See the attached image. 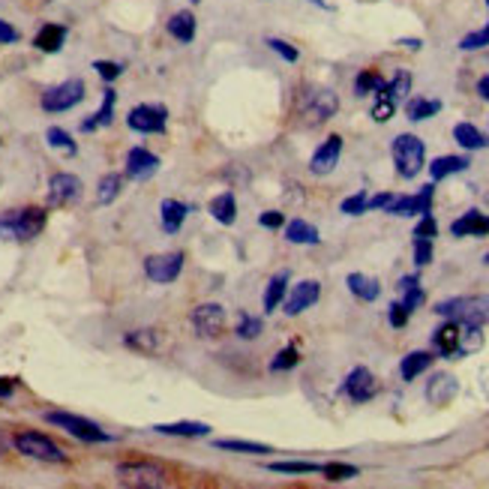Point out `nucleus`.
Masks as SVG:
<instances>
[{
  "mask_svg": "<svg viewBox=\"0 0 489 489\" xmlns=\"http://www.w3.org/2000/svg\"><path fill=\"white\" fill-rule=\"evenodd\" d=\"M186 216H190V208H186L183 202H177V199H165L163 204H159V220H163V229L168 234H177L183 229V222H186Z\"/></svg>",
  "mask_w": 489,
  "mask_h": 489,
  "instance_id": "23",
  "label": "nucleus"
},
{
  "mask_svg": "<svg viewBox=\"0 0 489 489\" xmlns=\"http://www.w3.org/2000/svg\"><path fill=\"white\" fill-rule=\"evenodd\" d=\"M340 156H343V136H327V141L315 147L313 159H309V172L315 177H324L331 174L336 165H340Z\"/></svg>",
  "mask_w": 489,
  "mask_h": 489,
  "instance_id": "14",
  "label": "nucleus"
},
{
  "mask_svg": "<svg viewBox=\"0 0 489 489\" xmlns=\"http://www.w3.org/2000/svg\"><path fill=\"white\" fill-rule=\"evenodd\" d=\"M154 432H159V436H177V438H204L211 436V427L199 420H177V423H156Z\"/></svg>",
  "mask_w": 489,
  "mask_h": 489,
  "instance_id": "22",
  "label": "nucleus"
},
{
  "mask_svg": "<svg viewBox=\"0 0 489 489\" xmlns=\"http://www.w3.org/2000/svg\"><path fill=\"white\" fill-rule=\"evenodd\" d=\"M477 97H481L484 102H489V75H484V79L477 81Z\"/></svg>",
  "mask_w": 489,
  "mask_h": 489,
  "instance_id": "58",
  "label": "nucleus"
},
{
  "mask_svg": "<svg viewBox=\"0 0 489 489\" xmlns=\"http://www.w3.org/2000/svg\"><path fill=\"white\" fill-rule=\"evenodd\" d=\"M432 199H436V183H427L420 186L415 195H397L390 202V208L384 213L390 216H423V213H432Z\"/></svg>",
  "mask_w": 489,
  "mask_h": 489,
  "instance_id": "11",
  "label": "nucleus"
},
{
  "mask_svg": "<svg viewBox=\"0 0 489 489\" xmlns=\"http://www.w3.org/2000/svg\"><path fill=\"white\" fill-rule=\"evenodd\" d=\"M484 265H489V252H486V256H484Z\"/></svg>",
  "mask_w": 489,
  "mask_h": 489,
  "instance_id": "61",
  "label": "nucleus"
},
{
  "mask_svg": "<svg viewBox=\"0 0 489 489\" xmlns=\"http://www.w3.org/2000/svg\"><path fill=\"white\" fill-rule=\"evenodd\" d=\"M438 111H441V99H432V97H411L406 102V115H409V120H415V124L436 118Z\"/></svg>",
  "mask_w": 489,
  "mask_h": 489,
  "instance_id": "32",
  "label": "nucleus"
},
{
  "mask_svg": "<svg viewBox=\"0 0 489 489\" xmlns=\"http://www.w3.org/2000/svg\"><path fill=\"white\" fill-rule=\"evenodd\" d=\"M168 33L183 45L195 40V15L190 13V9H181V13H174L172 18H168Z\"/></svg>",
  "mask_w": 489,
  "mask_h": 489,
  "instance_id": "30",
  "label": "nucleus"
},
{
  "mask_svg": "<svg viewBox=\"0 0 489 489\" xmlns=\"http://www.w3.org/2000/svg\"><path fill=\"white\" fill-rule=\"evenodd\" d=\"M120 186H124V177L120 174H106L99 181V190H97V202L99 204H111L120 195Z\"/></svg>",
  "mask_w": 489,
  "mask_h": 489,
  "instance_id": "43",
  "label": "nucleus"
},
{
  "mask_svg": "<svg viewBox=\"0 0 489 489\" xmlns=\"http://www.w3.org/2000/svg\"><path fill=\"white\" fill-rule=\"evenodd\" d=\"M261 331H265V322L249 313H240L238 315V327H234V334L240 336V340H259Z\"/></svg>",
  "mask_w": 489,
  "mask_h": 489,
  "instance_id": "42",
  "label": "nucleus"
},
{
  "mask_svg": "<svg viewBox=\"0 0 489 489\" xmlns=\"http://www.w3.org/2000/svg\"><path fill=\"white\" fill-rule=\"evenodd\" d=\"M190 4H202V0H190Z\"/></svg>",
  "mask_w": 489,
  "mask_h": 489,
  "instance_id": "62",
  "label": "nucleus"
},
{
  "mask_svg": "<svg viewBox=\"0 0 489 489\" xmlns=\"http://www.w3.org/2000/svg\"><path fill=\"white\" fill-rule=\"evenodd\" d=\"M115 102H118V93L108 88L106 93H102L99 111L90 120H84V124H81V133H93V129H99V127H108L111 120H115Z\"/></svg>",
  "mask_w": 489,
  "mask_h": 489,
  "instance_id": "29",
  "label": "nucleus"
},
{
  "mask_svg": "<svg viewBox=\"0 0 489 489\" xmlns=\"http://www.w3.org/2000/svg\"><path fill=\"white\" fill-rule=\"evenodd\" d=\"M6 447H9V441H6V436H4V432H0V456L6 454Z\"/></svg>",
  "mask_w": 489,
  "mask_h": 489,
  "instance_id": "60",
  "label": "nucleus"
},
{
  "mask_svg": "<svg viewBox=\"0 0 489 489\" xmlns=\"http://www.w3.org/2000/svg\"><path fill=\"white\" fill-rule=\"evenodd\" d=\"M400 45H406V49H411V52H418V49H420V45H423V42H420V40H400Z\"/></svg>",
  "mask_w": 489,
  "mask_h": 489,
  "instance_id": "59",
  "label": "nucleus"
},
{
  "mask_svg": "<svg viewBox=\"0 0 489 489\" xmlns=\"http://www.w3.org/2000/svg\"><path fill=\"white\" fill-rule=\"evenodd\" d=\"M268 472L274 475H318L322 465L318 463H304V459H279V463H270Z\"/></svg>",
  "mask_w": 489,
  "mask_h": 489,
  "instance_id": "38",
  "label": "nucleus"
},
{
  "mask_svg": "<svg viewBox=\"0 0 489 489\" xmlns=\"http://www.w3.org/2000/svg\"><path fill=\"white\" fill-rule=\"evenodd\" d=\"M42 229H45L42 208H18V211H6L0 216V240L27 243V240L40 238Z\"/></svg>",
  "mask_w": 489,
  "mask_h": 489,
  "instance_id": "1",
  "label": "nucleus"
},
{
  "mask_svg": "<svg viewBox=\"0 0 489 489\" xmlns=\"http://www.w3.org/2000/svg\"><path fill=\"white\" fill-rule=\"evenodd\" d=\"M118 481L136 489H159L165 486V472L154 463H120Z\"/></svg>",
  "mask_w": 489,
  "mask_h": 489,
  "instance_id": "7",
  "label": "nucleus"
},
{
  "mask_svg": "<svg viewBox=\"0 0 489 489\" xmlns=\"http://www.w3.org/2000/svg\"><path fill=\"white\" fill-rule=\"evenodd\" d=\"M454 141L463 150H486L489 147V136L475 124H456L454 127Z\"/></svg>",
  "mask_w": 489,
  "mask_h": 489,
  "instance_id": "28",
  "label": "nucleus"
},
{
  "mask_svg": "<svg viewBox=\"0 0 489 489\" xmlns=\"http://www.w3.org/2000/svg\"><path fill=\"white\" fill-rule=\"evenodd\" d=\"M484 345V334L481 327H463V336H459V357L472 354Z\"/></svg>",
  "mask_w": 489,
  "mask_h": 489,
  "instance_id": "45",
  "label": "nucleus"
},
{
  "mask_svg": "<svg viewBox=\"0 0 489 489\" xmlns=\"http://www.w3.org/2000/svg\"><path fill=\"white\" fill-rule=\"evenodd\" d=\"M259 222L265 225V229H282V225H286V216H282L279 211H265L259 216Z\"/></svg>",
  "mask_w": 489,
  "mask_h": 489,
  "instance_id": "55",
  "label": "nucleus"
},
{
  "mask_svg": "<svg viewBox=\"0 0 489 489\" xmlns=\"http://www.w3.org/2000/svg\"><path fill=\"white\" fill-rule=\"evenodd\" d=\"M432 256H436V249H432V240L429 238H415V265L418 268L432 265Z\"/></svg>",
  "mask_w": 489,
  "mask_h": 489,
  "instance_id": "50",
  "label": "nucleus"
},
{
  "mask_svg": "<svg viewBox=\"0 0 489 489\" xmlns=\"http://www.w3.org/2000/svg\"><path fill=\"white\" fill-rule=\"evenodd\" d=\"M393 199H397V195H393V193H379V195H370V199H366V213H370V211H388Z\"/></svg>",
  "mask_w": 489,
  "mask_h": 489,
  "instance_id": "54",
  "label": "nucleus"
},
{
  "mask_svg": "<svg viewBox=\"0 0 489 489\" xmlns=\"http://www.w3.org/2000/svg\"><path fill=\"white\" fill-rule=\"evenodd\" d=\"M318 297H322V282L304 279V282H297V286L288 291L286 300H282V313L295 318L300 313H306V309H313L318 304Z\"/></svg>",
  "mask_w": 489,
  "mask_h": 489,
  "instance_id": "10",
  "label": "nucleus"
},
{
  "mask_svg": "<svg viewBox=\"0 0 489 489\" xmlns=\"http://www.w3.org/2000/svg\"><path fill=\"white\" fill-rule=\"evenodd\" d=\"M268 45H270V52L279 54V58L286 61V63H297L300 61V52L291 42H286V40H277V36H270Z\"/></svg>",
  "mask_w": 489,
  "mask_h": 489,
  "instance_id": "48",
  "label": "nucleus"
},
{
  "mask_svg": "<svg viewBox=\"0 0 489 489\" xmlns=\"http://www.w3.org/2000/svg\"><path fill=\"white\" fill-rule=\"evenodd\" d=\"M400 300L402 304H406V309H411V313H415V309L423 304V300H427V295H423V286H420V279L415 277V274H409V277H402L400 279Z\"/></svg>",
  "mask_w": 489,
  "mask_h": 489,
  "instance_id": "35",
  "label": "nucleus"
},
{
  "mask_svg": "<svg viewBox=\"0 0 489 489\" xmlns=\"http://www.w3.org/2000/svg\"><path fill=\"white\" fill-rule=\"evenodd\" d=\"M343 390L352 402H370L375 393H379V384H375V375L366 370V366H354V370L345 375Z\"/></svg>",
  "mask_w": 489,
  "mask_h": 489,
  "instance_id": "17",
  "label": "nucleus"
},
{
  "mask_svg": "<svg viewBox=\"0 0 489 489\" xmlns=\"http://www.w3.org/2000/svg\"><path fill=\"white\" fill-rule=\"evenodd\" d=\"M45 420H49L52 427L70 432L72 438L88 441V445H99V441H108V438H111L108 432L99 429L93 420L81 418V415H70V411H49V415H45Z\"/></svg>",
  "mask_w": 489,
  "mask_h": 489,
  "instance_id": "5",
  "label": "nucleus"
},
{
  "mask_svg": "<svg viewBox=\"0 0 489 489\" xmlns=\"http://www.w3.org/2000/svg\"><path fill=\"white\" fill-rule=\"evenodd\" d=\"M193 327L195 334L204 336V340H213V336L222 334L225 327V309L220 304H202L193 309Z\"/></svg>",
  "mask_w": 489,
  "mask_h": 489,
  "instance_id": "15",
  "label": "nucleus"
},
{
  "mask_svg": "<svg viewBox=\"0 0 489 489\" xmlns=\"http://www.w3.org/2000/svg\"><path fill=\"white\" fill-rule=\"evenodd\" d=\"M84 99V81L81 79H70L63 84H54L52 90L42 93V108L49 115H61V111L75 108Z\"/></svg>",
  "mask_w": 489,
  "mask_h": 489,
  "instance_id": "8",
  "label": "nucleus"
},
{
  "mask_svg": "<svg viewBox=\"0 0 489 489\" xmlns=\"http://www.w3.org/2000/svg\"><path fill=\"white\" fill-rule=\"evenodd\" d=\"M286 240L288 243H297V247H318V243H322V234H318V229H315L313 222L291 220L286 225Z\"/></svg>",
  "mask_w": 489,
  "mask_h": 489,
  "instance_id": "25",
  "label": "nucleus"
},
{
  "mask_svg": "<svg viewBox=\"0 0 489 489\" xmlns=\"http://www.w3.org/2000/svg\"><path fill=\"white\" fill-rule=\"evenodd\" d=\"M297 363H300V352L295 345H286V349H279L274 354V361H270V372H288V370H295Z\"/></svg>",
  "mask_w": 489,
  "mask_h": 489,
  "instance_id": "44",
  "label": "nucleus"
},
{
  "mask_svg": "<svg viewBox=\"0 0 489 489\" xmlns=\"http://www.w3.org/2000/svg\"><path fill=\"white\" fill-rule=\"evenodd\" d=\"M124 343L129 345V349L141 352V354H154L159 349V334L150 331V327H141V331H129L124 336Z\"/></svg>",
  "mask_w": 489,
  "mask_h": 489,
  "instance_id": "36",
  "label": "nucleus"
},
{
  "mask_svg": "<svg viewBox=\"0 0 489 489\" xmlns=\"http://www.w3.org/2000/svg\"><path fill=\"white\" fill-rule=\"evenodd\" d=\"M366 195L363 190L361 193H354V195H349V199H343V204H340V211L345 213V216H361V213H366Z\"/></svg>",
  "mask_w": 489,
  "mask_h": 489,
  "instance_id": "49",
  "label": "nucleus"
},
{
  "mask_svg": "<svg viewBox=\"0 0 489 489\" xmlns=\"http://www.w3.org/2000/svg\"><path fill=\"white\" fill-rule=\"evenodd\" d=\"M390 156L393 165H397V174L406 177V181H415L423 168H427V145L415 133H400L393 138Z\"/></svg>",
  "mask_w": 489,
  "mask_h": 489,
  "instance_id": "3",
  "label": "nucleus"
},
{
  "mask_svg": "<svg viewBox=\"0 0 489 489\" xmlns=\"http://www.w3.org/2000/svg\"><path fill=\"white\" fill-rule=\"evenodd\" d=\"M165 118H168L165 106H136L127 115V127L133 129V133H141V136L165 133Z\"/></svg>",
  "mask_w": 489,
  "mask_h": 489,
  "instance_id": "12",
  "label": "nucleus"
},
{
  "mask_svg": "<svg viewBox=\"0 0 489 489\" xmlns=\"http://www.w3.org/2000/svg\"><path fill=\"white\" fill-rule=\"evenodd\" d=\"M432 361H436V354L432 352H409L406 357L400 361V375H402V381H415L418 375H423L432 366Z\"/></svg>",
  "mask_w": 489,
  "mask_h": 489,
  "instance_id": "24",
  "label": "nucleus"
},
{
  "mask_svg": "<svg viewBox=\"0 0 489 489\" xmlns=\"http://www.w3.org/2000/svg\"><path fill=\"white\" fill-rule=\"evenodd\" d=\"M436 315L454 318L463 327H484L489 324V295H475V297H450L436 304Z\"/></svg>",
  "mask_w": 489,
  "mask_h": 489,
  "instance_id": "2",
  "label": "nucleus"
},
{
  "mask_svg": "<svg viewBox=\"0 0 489 489\" xmlns=\"http://www.w3.org/2000/svg\"><path fill=\"white\" fill-rule=\"evenodd\" d=\"M13 445L18 454L40 459V463H63V459H67V454H63L49 436H42V432H18L13 438Z\"/></svg>",
  "mask_w": 489,
  "mask_h": 489,
  "instance_id": "6",
  "label": "nucleus"
},
{
  "mask_svg": "<svg viewBox=\"0 0 489 489\" xmlns=\"http://www.w3.org/2000/svg\"><path fill=\"white\" fill-rule=\"evenodd\" d=\"M6 42H18V31L0 18V45H6Z\"/></svg>",
  "mask_w": 489,
  "mask_h": 489,
  "instance_id": "56",
  "label": "nucleus"
},
{
  "mask_svg": "<svg viewBox=\"0 0 489 489\" xmlns=\"http://www.w3.org/2000/svg\"><path fill=\"white\" fill-rule=\"evenodd\" d=\"M459 336H463V324L454 318H445V324L432 331V349L445 361H456L459 357Z\"/></svg>",
  "mask_w": 489,
  "mask_h": 489,
  "instance_id": "16",
  "label": "nucleus"
},
{
  "mask_svg": "<svg viewBox=\"0 0 489 489\" xmlns=\"http://www.w3.org/2000/svg\"><path fill=\"white\" fill-rule=\"evenodd\" d=\"M468 165H472V159L468 156L447 154V156H436L427 168H429L432 183H436V181H445V177H450V174H463Z\"/></svg>",
  "mask_w": 489,
  "mask_h": 489,
  "instance_id": "21",
  "label": "nucleus"
},
{
  "mask_svg": "<svg viewBox=\"0 0 489 489\" xmlns=\"http://www.w3.org/2000/svg\"><path fill=\"white\" fill-rule=\"evenodd\" d=\"M63 42H67V27L63 24H42L40 33L33 36V45L45 54H54L63 49Z\"/></svg>",
  "mask_w": 489,
  "mask_h": 489,
  "instance_id": "26",
  "label": "nucleus"
},
{
  "mask_svg": "<svg viewBox=\"0 0 489 489\" xmlns=\"http://www.w3.org/2000/svg\"><path fill=\"white\" fill-rule=\"evenodd\" d=\"M145 274L150 282L172 286L183 274V252H159V256L145 259Z\"/></svg>",
  "mask_w": 489,
  "mask_h": 489,
  "instance_id": "9",
  "label": "nucleus"
},
{
  "mask_svg": "<svg viewBox=\"0 0 489 489\" xmlns=\"http://www.w3.org/2000/svg\"><path fill=\"white\" fill-rule=\"evenodd\" d=\"M45 141H49V147L63 150V154H67V156H75V154H79V145H75L72 136L67 133V129H61V127H52L49 133H45Z\"/></svg>",
  "mask_w": 489,
  "mask_h": 489,
  "instance_id": "40",
  "label": "nucleus"
},
{
  "mask_svg": "<svg viewBox=\"0 0 489 489\" xmlns=\"http://www.w3.org/2000/svg\"><path fill=\"white\" fill-rule=\"evenodd\" d=\"M220 450H231V454H247V456H265L274 454L270 445H259V441H247V438H220L216 441Z\"/></svg>",
  "mask_w": 489,
  "mask_h": 489,
  "instance_id": "34",
  "label": "nucleus"
},
{
  "mask_svg": "<svg viewBox=\"0 0 489 489\" xmlns=\"http://www.w3.org/2000/svg\"><path fill=\"white\" fill-rule=\"evenodd\" d=\"M297 111H300V118H304L306 127H318L340 111V97L327 88H309L304 97H300Z\"/></svg>",
  "mask_w": 489,
  "mask_h": 489,
  "instance_id": "4",
  "label": "nucleus"
},
{
  "mask_svg": "<svg viewBox=\"0 0 489 489\" xmlns=\"http://www.w3.org/2000/svg\"><path fill=\"white\" fill-rule=\"evenodd\" d=\"M393 111H397V102L388 99L384 93H375V106H372V120L375 124H388L393 118Z\"/></svg>",
  "mask_w": 489,
  "mask_h": 489,
  "instance_id": "46",
  "label": "nucleus"
},
{
  "mask_svg": "<svg viewBox=\"0 0 489 489\" xmlns=\"http://www.w3.org/2000/svg\"><path fill=\"white\" fill-rule=\"evenodd\" d=\"M211 216L220 225H234V220H238V199H234V193L216 195V199L211 202Z\"/></svg>",
  "mask_w": 489,
  "mask_h": 489,
  "instance_id": "31",
  "label": "nucleus"
},
{
  "mask_svg": "<svg viewBox=\"0 0 489 489\" xmlns=\"http://www.w3.org/2000/svg\"><path fill=\"white\" fill-rule=\"evenodd\" d=\"M486 6H489V0H486Z\"/></svg>",
  "mask_w": 489,
  "mask_h": 489,
  "instance_id": "63",
  "label": "nucleus"
},
{
  "mask_svg": "<svg viewBox=\"0 0 489 489\" xmlns=\"http://www.w3.org/2000/svg\"><path fill=\"white\" fill-rule=\"evenodd\" d=\"M81 181L70 172H58L49 181V202L54 204V208H70V204H75L81 199Z\"/></svg>",
  "mask_w": 489,
  "mask_h": 489,
  "instance_id": "13",
  "label": "nucleus"
},
{
  "mask_svg": "<svg viewBox=\"0 0 489 489\" xmlns=\"http://www.w3.org/2000/svg\"><path fill=\"white\" fill-rule=\"evenodd\" d=\"M423 393H427V400L432 402V406H447V402L456 400L459 381H456V375H450V372H436L427 381V390Z\"/></svg>",
  "mask_w": 489,
  "mask_h": 489,
  "instance_id": "19",
  "label": "nucleus"
},
{
  "mask_svg": "<svg viewBox=\"0 0 489 489\" xmlns=\"http://www.w3.org/2000/svg\"><path fill=\"white\" fill-rule=\"evenodd\" d=\"M486 45H489V22L481 27V31H472L468 36H463L459 49H463V52H477V49H486Z\"/></svg>",
  "mask_w": 489,
  "mask_h": 489,
  "instance_id": "47",
  "label": "nucleus"
},
{
  "mask_svg": "<svg viewBox=\"0 0 489 489\" xmlns=\"http://www.w3.org/2000/svg\"><path fill=\"white\" fill-rule=\"evenodd\" d=\"M322 475H324V481L343 484V481H352V477H357L361 472H357V465H352V463H324Z\"/></svg>",
  "mask_w": 489,
  "mask_h": 489,
  "instance_id": "41",
  "label": "nucleus"
},
{
  "mask_svg": "<svg viewBox=\"0 0 489 489\" xmlns=\"http://www.w3.org/2000/svg\"><path fill=\"white\" fill-rule=\"evenodd\" d=\"M93 70L99 72V79H106V81H115L120 72H124V67L120 63H111V61H97L93 63Z\"/></svg>",
  "mask_w": 489,
  "mask_h": 489,
  "instance_id": "53",
  "label": "nucleus"
},
{
  "mask_svg": "<svg viewBox=\"0 0 489 489\" xmlns=\"http://www.w3.org/2000/svg\"><path fill=\"white\" fill-rule=\"evenodd\" d=\"M438 234V222H436V216L432 213H423L420 220H418V225H415V238H436Z\"/></svg>",
  "mask_w": 489,
  "mask_h": 489,
  "instance_id": "52",
  "label": "nucleus"
},
{
  "mask_svg": "<svg viewBox=\"0 0 489 489\" xmlns=\"http://www.w3.org/2000/svg\"><path fill=\"white\" fill-rule=\"evenodd\" d=\"M286 295H288V270H282V274H277L265 288V313H277L282 306V300H286Z\"/></svg>",
  "mask_w": 489,
  "mask_h": 489,
  "instance_id": "33",
  "label": "nucleus"
},
{
  "mask_svg": "<svg viewBox=\"0 0 489 489\" xmlns=\"http://www.w3.org/2000/svg\"><path fill=\"white\" fill-rule=\"evenodd\" d=\"M379 93H384V97L393 99V102H397V106H400V102H402V99H409V93H411V72L400 70L390 81H384V88H381Z\"/></svg>",
  "mask_w": 489,
  "mask_h": 489,
  "instance_id": "37",
  "label": "nucleus"
},
{
  "mask_svg": "<svg viewBox=\"0 0 489 489\" xmlns=\"http://www.w3.org/2000/svg\"><path fill=\"white\" fill-rule=\"evenodd\" d=\"M345 286H349L352 295L357 300H363V304H372V300L381 297L379 279H372V277H366V274H349V277H345Z\"/></svg>",
  "mask_w": 489,
  "mask_h": 489,
  "instance_id": "27",
  "label": "nucleus"
},
{
  "mask_svg": "<svg viewBox=\"0 0 489 489\" xmlns=\"http://www.w3.org/2000/svg\"><path fill=\"white\" fill-rule=\"evenodd\" d=\"M409 318H411V309H406V304L402 300H397V304H390V309H388V322H390V327H406L409 324Z\"/></svg>",
  "mask_w": 489,
  "mask_h": 489,
  "instance_id": "51",
  "label": "nucleus"
},
{
  "mask_svg": "<svg viewBox=\"0 0 489 489\" xmlns=\"http://www.w3.org/2000/svg\"><path fill=\"white\" fill-rule=\"evenodd\" d=\"M159 172V156L150 154L147 147H133L127 154V177L129 181H150Z\"/></svg>",
  "mask_w": 489,
  "mask_h": 489,
  "instance_id": "18",
  "label": "nucleus"
},
{
  "mask_svg": "<svg viewBox=\"0 0 489 489\" xmlns=\"http://www.w3.org/2000/svg\"><path fill=\"white\" fill-rule=\"evenodd\" d=\"M13 390H15V384L9 381V379H0V400H9L13 397Z\"/></svg>",
  "mask_w": 489,
  "mask_h": 489,
  "instance_id": "57",
  "label": "nucleus"
},
{
  "mask_svg": "<svg viewBox=\"0 0 489 489\" xmlns=\"http://www.w3.org/2000/svg\"><path fill=\"white\" fill-rule=\"evenodd\" d=\"M384 88V79L375 70H361L354 79V93L357 97H370V93H379Z\"/></svg>",
  "mask_w": 489,
  "mask_h": 489,
  "instance_id": "39",
  "label": "nucleus"
},
{
  "mask_svg": "<svg viewBox=\"0 0 489 489\" xmlns=\"http://www.w3.org/2000/svg\"><path fill=\"white\" fill-rule=\"evenodd\" d=\"M454 238H486L489 234V213L484 211H465L459 220L450 222Z\"/></svg>",
  "mask_w": 489,
  "mask_h": 489,
  "instance_id": "20",
  "label": "nucleus"
}]
</instances>
